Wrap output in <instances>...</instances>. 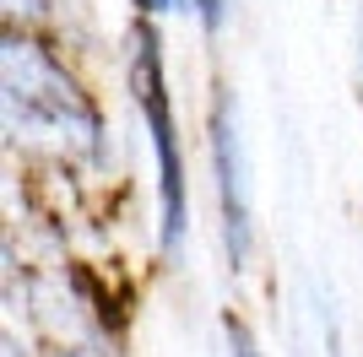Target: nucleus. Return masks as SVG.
Returning <instances> with one entry per match:
<instances>
[{
  "instance_id": "1",
  "label": "nucleus",
  "mask_w": 363,
  "mask_h": 357,
  "mask_svg": "<svg viewBox=\"0 0 363 357\" xmlns=\"http://www.w3.org/2000/svg\"><path fill=\"white\" fill-rule=\"evenodd\" d=\"M6 130L22 141H82L87 152H98V108L87 103V92L76 87L65 65L49 55L44 44H33V38H16L6 33Z\"/></svg>"
},
{
  "instance_id": "2",
  "label": "nucleus",
  "mask_w": 363,
  "mask_h": 357,
  "mask_svg": "<svg viewBox=\"0 0 363 357\" xmlns=\"http://www.w3.org/2000/svg\"><path fill=\"white\" fill-rule=\"evenodd\" d=\"M130 92L136 108L147 119L152 152H157V195H163V249L174 254L184 238V152H179V130H174V108H168V76H163V44L157 33L141 22L130 38Z\"/></svg>"
},
{
  "instance_id": "3",
  "label": "nucleus",
  "mask_w": 363,
  "mask_h": 357,
  "mask_svg": "<svg viewBox=\"0 0 363 357\" xmlns=\"http://www.w3.org/2000/svg\"><path fill=\"white\" fill-rule=\"evenodd\" d=\"M212 168H217V206H223V249L228 266L244 271L250 260V200H244V152L233 130V108L217 92L212 103Z\"/></svg>"
},
{
  "instance_id": "4",
  "label": "nucleus",
  "mask_w": 363,
  "mask_h": 357,
  "mask_svg": "<svg viewBox=\"0 0 363 357\" xmlns=\"http://www.w3.org/2000/svg\"><path fill=\"white\" fill-rule=\"evenodd\" d=\"M223 330H228V352H233V357H260V346H255V330L244 325L239 314H228V319H223Z\"/></svg>"
},
{
  "instance_id": "5",
  "label": "nucleus",
  "mask_w": 363,
  "mask_h": 357,
  "mask_svg": "<svg viewBox=\"0 0 363 357\" xmlns=\"http://www.w3.org/2000/svg\"><path fill=\"white\" fill-rule=\"evenodd\" d=\"M190 11L201 16V28H206V33H217L228 22V11H233V0H190Z\"/></svg>"
},
{
  "instance_id": "6",
  "label": "nucleus",
  "mask_w": 363,
  "mask_h": 357,
  "mask_svg": "<svg viewBox=\"0 0 363 357\" xmlns=\"http://www.w3.org/2000/svg\"><path fill=\"white\" fill-rule=\"evenodd\" d=\"M179 6H190V0H136L141 16H163V11H179Z\"/></svg>"
}]
</instances>
